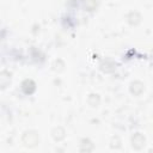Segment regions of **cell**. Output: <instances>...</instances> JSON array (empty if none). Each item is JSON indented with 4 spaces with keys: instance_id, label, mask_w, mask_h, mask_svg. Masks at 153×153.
<instances>
[{
    "instance_id": "6da1fadb",
    "label": "cell",
    "mask_w": 153,
    "mask_h": 153,
    "mask_svg": "<svg viewBox=\"0 0 153 153\" xmlns=\"http://www.w3.org/2000/svg\"><path fill=\"white\" fill-rule=\"evenodd\" d=\"M22 141H23V143H24L25 147L33 148V147L37 146V143L39 141V137H38V134L35 130H27V131H25L23 134Z\"/></svg>"
},
{
    "instance_id": "7a4b0ae2",
    "label": "cell",
    "mask_w": 153,
    "mask_h": 153,
    "mask_svg": "<svg viewBox=\"0 0 153 153\" xmlns=\"http://www.w3.org/2000/svg\"><path fill=\"white\" fill-rule=\"evenodd\" d=\"M145 136L140 133H135L133 136H131V146L133 148L135 149H141L143 146H145Z\"/></svg>"
},
{
    "instance_id": "3957f363",
    "label": "cell",
    "mask_w": 153,
    "mask_h": 153,
    "mask_svg": "<svg viewBox=\"0 0 153 153\" xmlns=\"http://www.w3.org/2000/svg\"><path fill=\"white\" fill-rule=\"evenodd\" d=\"M22 88H23V91H24L25 93L31 94V93L35 91V88H36V84H35L31 79H26V80H24V81L22 82Z\"/></svg>"
},
{
    "instance_id": "277c9868",
    "label": "cell",
    "mask_w": 153,
    "mask_h": 153,
    "mask_svg": "<svg viewBox=\"0 0 153 153\" xmlns=\"http://www.w3.org/2000/svg\"><path fill=\"white\" fill-rule=\"evenodd\" d=\"M143 91V84L140 81H133L130 85V92L134 96H139L141 94V92Z\"/></svg>"
},
{
    "instance_id": "5b68a950",
    "label": "cell",
    "mask_w": 153,
    "mask_h": 153,
    "mask_svg": "<svg viewBox=\"0 0 153 153\" xmlns=\"http://www.w3.org/2000/svg\"><path fill=\"white\" fill-rule=\"evenodd\" d=\"M127 19H128V23L130 25H137L141 22V16L137 12H130L127 16Z\"/></svg>"
},
{
    "instance_id": "8992f818",
    "label": "cell",
    "mask_w": 153,
    "mask_h": 153,
    "mask_svg": "<svg viewBox=\"0 0 153 153\" xmlns=\"http://www.w3.org/2000/svg\"><path fill=\"white\" fill-rule=\"evenodd\" d=\"M51 134H53V137H54L56 141H60V140H62V139L65 137V130H63V128H61V127L54 128L53 131H51Z\"/></svg>"
},
{
    "instance_id": "52a82bcc",
    "label": "cell",
    "mask_w": 153,
    "mask_h": 153,
    "mask_svg": "<svg viewBox=\"0 0 153 153\" xmlns=\"http://www.w3.org/2000/svg\"><path fill=\"white\" fill-rule=\"evenodd\" d=\"M10 80H11V76H10V73H7L6 71H2L1 74H0V84L4 87H6L7 84H10Z\"/></svg>"
},
{
    "instance_id": "ba28073f",
    "label": "cell",
    "mask_w": 153,
    "mask_h": 153,
    "mask_svg": "<svg viewBox=\"0 0 153 153\" xmlns=\"http://www.w3.org/2000/svg\"><path fill=\"white\" fill-rule=\"evenodd\" d=\"M93 149V143L90 141V140H82L81 143H80V151H86V152H90Z\"/></svg>"
},
{
    "instance_id": "9c48e42d",
    "label": "cell",
    "mask_w": 153,
    "mask_h": 153,
    "mask_svg": "<svg viewBox=\"0 0 153 153\" xmlns=\"http://www.w3.org/2000/svg\"><path fill=\"white\" fill-rule=\"evenodd\" d=\"M88 104L91 106H97L99 104V96L98 94H90V97H88Z\"/></svg>"
},
{
    "instance_id": "30bf717a",
    "label": "cell",
    "mask_w": 153,
    "mask_h": 153,
    "mask_svg": "<svg viewBox=\"0 0 153 153\" xmlns=\"http://www.w3.org/2000/svg\"><path fill=\"white\" fill-rule=\"evenodd\" d=\"M96 6H97V1H96V0H85V7H86L88 11L94 10Z\"/></svg>"
},
{
    "instance_id": "8fae6325",
    "label": "cell",
    "mask_w": 153,
    "mask_h": 153,
    "mask_svg": "<svg viewBox=\"0 0 153 153\" xmlns=\"http://www.w3.org/2000/svg\"><path fill=\"white\" fill-rule=\"evenodd\" d=\"M151 151H153V147H152V149H151Z\"/></svg>"
}]
</instances>
